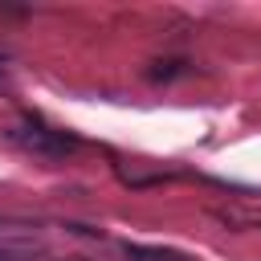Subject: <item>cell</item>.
I'll use <instances>...</instances> for the list:
<instances>
[{"mask_svg":"<svg viewBox=\"0 0 261 261\" xmlns=\"http://www.w3.org/2000/svg\"><path fill=\"white\" fill-rule=\"evenodd\" d=\"M0 261H33V257L20 253V249H0Z\"/></svg>","mask_w":261,"mask_h":261,"instance_id":"3","label":"cell"},{"mask_svg":"<svg viewBox=\"0 0 261 261\" xmlns=\"http://www.w3.org/2000/svg\"><path fill=\"white\" fill-rule=\"evenodd\" d=\"M175 73H184V61H155V69H147L151 82H167V77H175Z\"/></svg>","mask_w":261,"mask_h":261,"instance_id":"2","label":"cell"},{"mask_svg":"<svg viewBox=\"0 0 261 261\" xmlns=\"http://www.w3.org/2000/svg\"><path fill=\"white\" fill-rule=\"evenodd\" d=\"M8 139H12L16 147H24V151H33V155H49V159H61V155H69V151L77 147L73 135L49 130V126H12Z\"/></svg>","mask_w":261,"mask_h":261,"instance_id":"1","label":"cell"}]
</instances>
